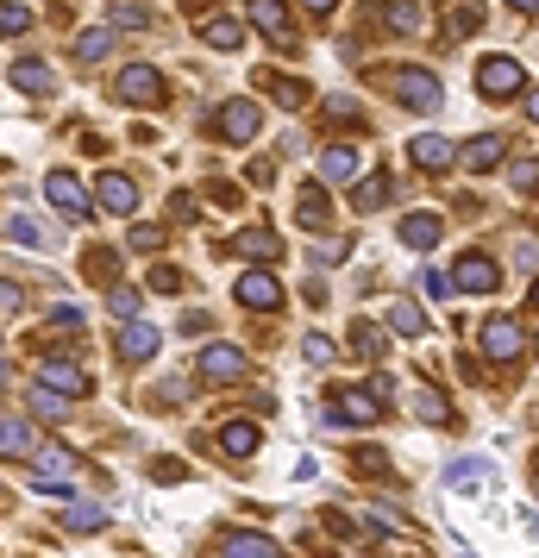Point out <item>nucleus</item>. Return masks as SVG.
<instances>
[{"mask_svg": "<svg viewBox=\"0 0 539 558\" xmlns=\"http://www.w3.org/2000/svg\"><path fill=\"white\" fill-rule=\"evenodd\" d=\"M44 383H51L57 395H88V377H82V364H57V358H44Z\"/></svg>", "mask_w": 539, "mask_h": 558, "instance_id": "21", "label": "nucleus"}, {"mask_svg": "<svg viewBox=\"0 0 539 558\" xmlns=\"http://www.w3.org/2000/svg\"><path fill=\"white\" fill-rule=\"evenodd\" d=\"M483 477H489V458H458L452 464V490H477Z\"/></svg>", "mask_w": 539, "mask_h": 558, "instance_id": "35", "label": "nucleus"}, {"mask_svg": "<svg viewBox=\"0 0 539 558\" xmlns=\"http://www.w3.org/2000/svg\"><path fill=\"white\" fill-rule=\"evenodd\" d=\"M502 157H508V138L502 132H483V138H471V145L458 151V164L464 170H489V164H502Z\"/></svg>", "mask_w": 539, "mask_h": 558, "instance_id": "17", "label": "nucleus"}, {"mask_svg": "<svg viewBox=\"0 0 539 558\" xmlns=\"http://www.w3.org/2000/svg\"><path fill=\"white\" fill-rule=\"evenodd\" d=\"M220 558H283V552H276L264 533H226V540H220Z\"/></svg>", "mask_w": 539, "mask_h": 558, "instance_id": "22", "label": "nucleus"}, {"mask_svg": "<svg viewBox=\"0 0 539 558\" xmlns=\"http://www.w3.org/2000/svg\"><path fill=\"white\" fill-rule=\"evenodd\" d=\"M452 283H458V289H471V295H489V289L502 283V270H496V258H483V251H471V258H458Z\"/></svg>", "mask_w": 539, "mask_h": 558, "instance_id": "13", "label": "nucleus"}, {"mask_svg": "<svg viewBox=\"0 0 539 558\" xmlns=\"http://www.w3.org/2000/svg\"><path fill=\"white\" fill-rule=\"evenodd\" d=\"M326 421H333V427L339 421H364L370 427V421H383V395L377 389H339V402L326 408Z\"/></svg>", "mask_w": 539, "mask_h": 558, "instance_id": "6", "label": "nucleus"}, {"mask_svg": "<svg viewBox=\"0 0 539 558\" xmlns=\"http://www.w3.org/2000/svg\"><path fill=\"white\" fill-rule=\"evenodd\" d=\"M477 345H483V358H489V364H514V358L527 352V333L514 327L508 314H496V320H483V333H477Z\"/></svg>", "mask_w": 539, "mask_h": 558, "instance_id": "1", "label": "nucleus"}, {"mask_svg": "<svg viewBox=\"0 0 539 558\" xmlns=\"http://www.w3.org/2000/svg\"><path fill=\"white\" fill-rule=\"evenodd\" d=\"M301 358H308V364H333V345H326V339H308V345H301Z\"/></svg>", "mask_w": 539, "mask_h": 558, "instance_id": "50", "label": "nucleus"}, {"mask_svg": "<svg viewBox=\"0 0 539 558\" xmlns=\"http://www.w3.org/2000/svg\"><path fill=\"white\" fill-rule=\"evenodd\" d=\"M38 446H44V439H38L32 421H13V414L0 421V458H32Z\"/></svg>", "mask_w": 539, "mask_h": 558, "instance_id": "16", "label": "nucleus"}, {"mask_svg": "<svg viewBox=\"0 0 539 558\" xmlns=\"http://www.w3.org/2000/svg\"><path fill=\"white\" fill-rule=\"evenodd\" d=\"M533 345H539V339H533Z\"/></svg>", "mask_w": 539, "mask_h": 558, "instance_id": "56", "label": "nucleus"}, {"mask_svg": "<svg viewBox=\"0 0 539 558\" xmlns=\"http://www.w3.org/2000/svg\"><path fill=\"white\" fill-rule=\"evenodd\" d=\"M527 113H533V120H539V88H533V95H527Z\"/></svg>", "mask_w": 539, "mask_h": 558, "instance_id": "54", "label": "nucleus"}, {"mask_svg": "<svg viewBox=\"0 0 539 558\" xmlns=\"http://www.w3.org/2000/svg\"><path fill=\"white\" fill-rule=\"evenodd\" d=\"M257 82H270V95H276V101H283L289 113H295V107H308V88H301L295 76H257Z\"/></svg>", "mask_w": 539, "mask_h": 558, "instance_id": "33", "label": "nucleus"}, {"mask_svg": "<svg viewBox=\"0 0 539 558\" xmlns=\"http://www.w3.org/2000/svg\"><path fill=\"white\" fill-rule=\"evenodd\" d=\"M508 7H514V13H539V0H508Z\"/></svg>", "mask_w": 539, "mask_h": 558, "instance_id": "52", "label": "nucleus"}, {"mask_svg": "<svg viewBox=\"0 0 539 558\" xmlns=\"http://www.w3.org/2000/svg\"><path fill=\"white\" fill-rule=\"evenodd\" d=\"M51 327H69V333H76V327H82V308H57V314H51Z\"/></svg>", "mask_w": 539, "mask_h": 558, "instance_id": "51", "label": "nucleus"}, {"mask_svg": "<svg viewBox=\"0 0 539 558\" xmlns=\"http://www.w3.org/2000/svg\"><path fill=\"white\" fill-rule=\"evenodd\" d=\"M420 295H427V301H445V295H452V276H445V270H420Z\"/></svg>", "mask_w": 539, "mask_h": 558, "instance_id": "44", "label": "nucleus"}, {"mask_svg": "<svg viewBox=\"0 0 539 558\" xmlns=\"http://www.w3.org/2000/svg\"><path fill=\"white\" fill-rule=\"evenodd\" d=\"M414 414H420V421H427V427H445V421H452V402H445V395L427 383V389H420L414 395Z\"/></svg>", "mask_w": 539, "mask_h": 558, "instance_id": "26", "label": "nucleus"}, {"mask_svg": "<svg viewBox=\"0 0 539 558\" xmlns=\"http://www.w3.org/2000/svg\"><path fill=\"white\" fill-rule=\"evenodd\" d=\"M63 527H69V533H95V527H107V508H95V502H69V508H63Z\"/></svg>", "mask_w": 539, "mask_h": 558, "instance_id": "28", "label": "nucleus"}, {"mask_svg": "<svg viewBox=\"0 0 539 558\" xmlns=\"http://www.w3.org/2000/svg\"><path fill=\"white\" fill-rule=\"evenodd\" d=\"M113 345H120V358H126V364H145V358H157L163 333H157V327H145V320H126V333L113 339Z\"/></svg>", "mask_w": 539, "mask_h": 558, "instance_id": "14", "label": "nucleus"}, {"mask_svg": "<svg viewBox=\"0 0 539 558\" xmlns=\"http://www.w3.org/2000/svg\"><path fill=\"white\" fill-rule=\"evenodd\" d=\"M113 95H120L126 107H163V76L151 63H126L120 82H113Z\"/></svg>", "mask_w": 539, "mask_h": 558, "instance_id": "2", "label": "nucleus"}, {"mask_svg": "<svg viewBox=\"0 0 539 558\" xmlns=\"http://www.w3.org/2000/svg\"><path fill=\"white\" fill-rule=\"evenodd\" d=\"M395 95H402L414 113H433L439 107V82H433V69H395Z\"/></svg>", "mask_w": 539, "mask_h": 558, "instance_id": "9", "label": "nucleus"}, {"mask_svg": "<svg viewBox=\"0 0 539 558\" xmlns=\"http://www.w3.org/2000/svg\"><path fill=\"white\" fill-rule=\"evenodd\" d=\"M214 439H220V452H226V458H251V452H257V439H264V433H257V421H226Z\"/></svg>", "mask_w": 539, "mask_h": 558, "instance_id": "19", "label": "nucleus"}, {"mask_svg": "<svg viewBox=\"0 0 539 558\" xmlns=\"http://www.w3.org/2000/svg\"><path fill=\"white\" fill-rule=\"evenodd\" d=\"M201 38L214 44V51H239V44H245V26H239V19H207Z\"/></svg>", "mask_w": 539, "mask_h": 558, "instance_id": "29", "label": "nucleus"}, {"mask_svg": "<svg viewBox=\"0 0 539 558\" xmlns=\"http://www.w3.org/2000/svg\"><path fill=\"white\" fill-rule=\"evenodd\" d=\"M383 26H395V32H420V26H427V13H420L414 7V0H389V7H383Z\"/></svg>", "mask_w": 539, "mask_h": 558, "instance_id": "25", "label": "nucleus"}, {"mask_svg": "<svg viewBox=\"0 0 539 558\" xmlns=\"http://www.w3.org/2000/svg\"><path fill=\"white\" fill-rule=\"evenodd\" d=\"M107 308L120 314V320H132V314H138V289H113V295H107Z\"/></svg>", "mask_w": 539, "mask_h": 558, "instance_id": "48", "label": "nucleus"}, {"mask_svg": "<svg viewBox=\"0 0 539 558\" xmlns=\"http://www.w3.org/2000/svg\"><path fill=\"white\" fill-rule=\"evenodd\" d=\"M95 201L107 207V214H132V207H138V182L120 176V170H101L95 176Z\"/></svg>", "mask_w": 539, "mask_h": 558, "instance_id": "12", "label": "nucleus"}, {"mask_svg": "<svg viewBox=\"0 0 539 558\" xmlns=\"http://www.w3.org/2000/svg\"><path fill=\"white\" fill-rule=\"evenodd\" d=\"M32 414H38V421H57V414H63V395H57V389H32Z\"/></svg>", "mask_w": 539, "mask_h": 558, "instance_id": "42", "label": "nucleus"}, {"mask_svg": "<svg viewBox=\"0 0 539 558\" xmlns=\"http://www.w3.org/2000/svg\"><path fill=\"white\" fill-rule=\"evenodd\" d=\"M232 251H239V258H251V264H276V258H283V239H276L270 226H251V232H239V239H232Z\"/></svg>", "mask_w": 539, "mask_h": 558, "instance_id": "15", "label": "nucleus"}, {"mask_svg": "<svg viewBox=\"0 0 539 558\" xmlns=\"http://www.w3.org/2000/svg\"><path fill=\"white\" fill-rule=\"evenodd\" d=\"M439 232H445L439 214H408V220H402V245H408V251H433Z\"/></svg>", "mask_w": 539, "mask_h": 558, "instance_id": "20", "label": "nucleus"}, {"mask_svg": "<svg viewBox=\"0 0 539 558\" xmlns=\"http://www.w3.org/2000/svg\"><path fill=\"white\" fill-rule=\"evenodd\" d=\"M245 13H251V26H257V32H270L276 44H289V7H283V0H251Z\"/></svg>", "mask_w": 539, "mask_h": 558, "instance_id": "18", "label": "nucleus"}, {"mask_svg": "<svg viewBox=\"0 0 539 558\" xmlns=\"http://www.w3.org/2000/svg\"><path fill=\"white\" fill-rule=\"evenodd\" d=\"M326 120H333V126H351V120H358V126H364V107L351 101V95H333V101H326Z\"/></svg>", "mask_w": 539, "mask_h": 558, "instance_id": "38", "label": "nucleus"}, {"mask_svg": "<svg viewBox=\"0 0 539 558\" xmlns=\"http://www.w3.org/2000/svg\"><path fill=\"white\" fill-rule=\"evenodd\" d=\"M239 301L251 314H276V308H283V283H276L270 270H245L239 276Z\"/></svg>", "mask_w": 539, "mask_h": 558, "instance_id": "10", "label": "nucleus"}, {"mask_svg": "<svg viewBox=\"0 0 539 558\" xmlns=\"http://www.w3.org/2000/svg\"><path fill=\"white\" fill-rule=\"evenodd\" d=\"M44 201H51L63 220H88V195H82V182L69 176V170H51V176H44Z\"/></svg>", "mask_w": 539, "mask_h": 558, "instance_id": "7", "label": "nucleus"}, {"mask_svg": "<svg viewBox=\"0 0 539 558\" xmlns=\"http://www.w3.org/2000/svg\"><path fill=\"white\" fill-rule=\"evenodd\" d=\"M389 327L402 333V339H420V333H427V314H420L414 301H395V308H389Z\"/></svg>", "mask_w": 539, "mask_h": 558, "instance_id": "30", "label": "nucleus"}, {"mask_svg": "<svg viewBox=\"0 0 539 558\" xmlns=\"http://www.w3.org/2000/svg\"><path fill=\"white\" fill-rule=\"evenodd\" d=\"M251 370V358L239 352V345H201V377L214 383V389H226V383H239Z\"/></svg>", "mask_w": 539, "mask_h": 558, "instance_id": "5", "label": "nucleus"}, {"mask_svg": "<svg viewBox=\"0 0 539 558\" xmlns=\"http://www.w3.org/2000/svg\"><path fill=\"white\" fill-rule=\"evenodd\" d=\"M7 82H19L26 95H51L57 88V76H51V63H38V57H26V63H13V76Z\"/></svg>", "mask_w": 539, "mask_h": 558, "instance_id": "23", "label": "nucleus"}, {"mask_svg": "<svg viewBox=\"0 0 539 558\" xmlns=\"http://www.w3.org/2000/svg\"><path fill=\"white\" fill-rule=\"evenodd\" d=\"M113 51V26H88V32H76V57L82 63H101Z\"/></svg>", "mask_w": 539, "mask_h": 558, "instance_id": "27", "label": "nucleus"}, {"mask_svg": "<svg viewBox=\"0 0 539 558\" xmlns=\"http://www.w3.org/2000/svg\"><path fill=\"white\" fill-rule=\"evenodd\" d=\"M295 220H301V226H326V195H320V189H301Z\"/></svg>", "mask_w": 539, "mask_h": 558, "instance_id": "36", "label": "nucleus"}, {"mask_svg": "<svg viewBox=\"0 0 539 558\" xmlns=\"http://www.w3.org/2000/svg\"><path fill=\"white\" fill-rule=\"evenodd\" d=\"M389 195H395V182H389V176H370V182H364V189H358V195H351V207H358V214H377V207H383Z\"/></svg>", "mask_w": 539, "mask_h": 558, "instance_id": "31", "label": "nucleus"}, {"mask_svg": "<svg viewBox=\"0 0 539 558\" xmlns=\"http://www.w3.org/2000/svg\"><path fill=\"white\" fill-rule=\"evenodd\" d=\"M214 132L226 138V145H245V138L264 132V113H257V101H220L214 107Z\"/></svg>", "mask_w": 539, "mask_h": 558, "instance_id": "3", "label": "nucleus"}, {"mask_svg": "<svg viewBox=\"0 0 539 558\" xmlns=\"http://www.w3.org/2000/svg\"><path fill=\"white\" fill-rule=\"evenodd\" d=\"M351 352H364L370 364H377V358L389 352V345H383V327H364V320H358V327H351Z\"/></svg>", "mask_w": 539, "mask_h": 558, "instance_id": "34", "label": "nucleus"}, {"mask_svg": "<svg viewBox=\"0 0 539 558\" xmlns=\"http://www.w3.org/2000/svg\"><path fill=\"white\" fill-rule=\"evenodd\" d=\"M320 176H326V182H351V176H358V151H351V145H333V151L320 157Z\"/></svg>", "mask_w": 539, "mask_h": 558, "instance_id": "24", "label": "nucleus"}, {"mask_svg": "<svg viewBox=\"0 0 539 558\" xmlns=\"http://www.w3.org/2000/svg\"><path fill=\"white\" fill-rule=\"evenodd\" d=\"M320 527L333 533V540H351V515H345V508H326V515H320Z\"/></svg>", "mask_w": 539, "mask_h": 558, "instance_id": "47", "label": "nucleus"}, {"mask_svg": "<svg viewBox=\"0 0 539 558\" xmlns=\"http://www.w3.org/2000/svg\"><path fill=\"white\" fill-rule=\"evenodd\" d=\"M351 464H358V471H370V477H383V471H389V458H383L377 446H364V452H358V458H351Z\"/></svg>", "mask_w": 539, "mask_h": 558, "instance_id": "49", "label": "nucleus"}, {"mask_svg": "<svg viewBox=\"0 0 539 558\" xmlns=\"http://www.w3.org/2000/svg\"><path fill=\"white\" fill-rule=\"evenodd\" d=\"M7 239H13V245H26V251H44V245H51V232H38V220L13 214V220H7Z\"/></svg>", "mask_w": 539, "mask_h": 558, "instance_id": "32", "label": "nucleus"}, {"mask_svg": "<svg viewBox=\"0 0 539 558\" xmlns=\"http://www.w3.org/2000/svg\"><path fill=\"white\" fill-rule=\"evenodd\" d=\"M145 283H151L157 295H182V270H176V264H151Z\"/></svg>", "mask_w": 539, "mask_h": 558, "instance_id": "39", "label": "nucleus"}, {"mask_svg": "<svg viewBox=\"0 0 539 558\" xmlns=\"http://www.w3.org/2000/svg\"><path fill=\"white\" fill-rule=\"evenodd\" d=\"M339 7V0H308V13H333Z\"/></svg>", "mask_w": 539, "mask_h": 558, "instance_id": "53", "label": "nucleus"}, {"mask_svg": "<svg viewBox=\"0 0 539 558\" xmlns=\"http://www.w3.org/2000/svg\"><path fill=\"white\" fill-rule=\"evenodd\" d=\"M32 471H38V490H69V477H76V452L38 446V452H32Z\"/></svg>", "mask_w": 539, "mask_h": 558, "instance_id": "11", "label": "nucleus"}, {"mask_svg": "<svg viewBox=\"0 0 539 558\" xmlns=\"http://www.w3.org/2000/svg\"><path fill=\"white\" fill-rule=\"evenodd\" d=\"M107 26H126V32H138V26H151V13H145V7H107Z\"/></svg>", "mask_w": 539, "mask_h": 558, "instance_id": "41", "label": "nucleus"}, {"mask_svg": "<svg viewBox=\"0 0 539 558\" xmlns=\"http://www.w3.org/2000/svg\"><path fill=\"white\" fill-rule=\"evenodd\" d=\"M483 26V13L471 7V0H464V7H452V13H445V32H452V38H471Z\"/></svg>", "mask_w": 539, "mask_h": 558, "instance_id": "37", "label": "nucleus"}, {"mask_svg": "<svg viewBox=\"0 0 539 558\" xmlns=\"http://www.w3.org/2000/svg\"><path fill=\"white\" fill-rule=\"evenodd\" d=\"M521 63L514 57H483L477 63V88H483V101H508V95H521Z\"/></svg>", "mask_w": 539, "mask_h": 558, "instance_id": "4", "label": "nucleus"}, {"mask_svg": "<svg viewBox=\"0 0 539 558\" xmlns=\"http://www.w3.org/2000/svg\"><path fill=\"white\" fill-rule=\"evenodd\" d=\"M163 239H170V232H163V226H132V251H163Z\"/></svg>", "mask_w": 539, "mask_h": 558, "instance_id": "45", "label": "nucleus"}, {"mask_svg": "<svg viewBox=\"0 0 539 558\" xmlns=\"http://www.w3.org/2000/svg\"><path fill=\"white\" fill-rule=\"evenodd\" d=\"M508 182H514L521 195H539V164H514V170H508Z\"/></svg>", "mask_w": 539, "mask_h": 558, "instance_id": "46", "label": "nucleus"}, {"mask_svg": "<svg viewBox=\"0 0 539 558\" xmlns=\"http://www.w3.org/2000/svg\"><path fill=\"white\" fill-rule=\"evenodd\" d=\"M408 164L414 170H445V164H458V145L445 132H414L408 138Z\"/></svg>", "mask_w": 539, "mask_h": 558, "instance_id": "8", "label": "nucleus"}, {"mask_svg": "<svg viewBox=\"0 0 539 558\" xmlns=\"http://www.w3.org/2000/svg\"><path fill=\"white\" fill-rule=\"evenodd\" d=\"M533 308H539V283H533Z\"/></svg>", "mask_w": 539, "mask_h": 558, "instance_id": "55", "label": "nucleus"}, {"mask_svg": "<svg viewBox=\"0 0 539 558\" xmlns=\"http://www.w3.org/2000/svg\"><path fill=\"white\" fill-rule=\"evenodd\" d=\"M19 32H32V13L26 7H0V38H19Z\"/></svg>", "mask_w": 539, "mask_h": 558, "instance_id": "40", "label": "nucleus"}, {"mask_svg": "<svg viewBox=\"0 0 539 558\" xmlns=\"http://www.w3.org/2000/svg\"><path fill=\"white\" fill-rule=\"evenodd\" d=\"M113 270H120V258H113V251H88V276H95V283H113Z\"/></svg>", "mask_w": 539, "mask_h": 558, "instance_id": "43", "label": "nucleus"}]
</instances>
